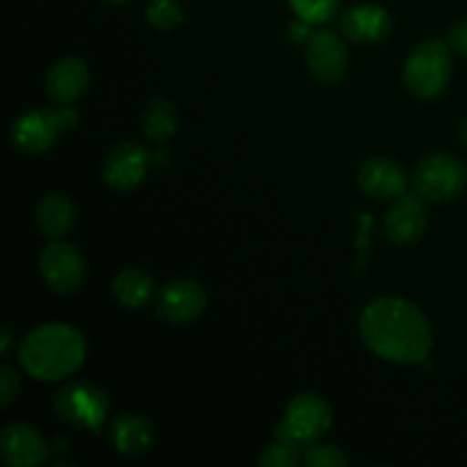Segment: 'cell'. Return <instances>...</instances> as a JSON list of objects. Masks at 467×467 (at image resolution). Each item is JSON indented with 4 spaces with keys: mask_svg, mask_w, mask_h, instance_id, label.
<instances>
[{
    "mask_svg": "<svg viewBox=\"0 0 467 467\" xmlns=\"http://www.w3.org/2000/svg\"><path fill=\"white\" fill-rule=\"evenodd\" d=\"M365 345L397 365H418L431 351V327L418 306L400 296H381L360 317Z\"/></svg>",
    "mask_w": 467,
    "mask_h": 467,
    "instance_id": "6da1fadb",
    "label": "cell"
},
{
    "mask_svg": "<svg viewBox=\"0 0 467 467\" xmlns=\"http://www.w3.org/2000/svg\"><path fill=\"white\" fill-rule=\"evenodd\" d=\"M18 360L32 379L57 381L85 360V337L67 324H44L23 337Z\"/></svg>",
    "mask_w": 467,
    "mask_h": 467,
    "instance_id": "7a4b0ae2",
    "label": "cell"
},
{
    "mask_svg": "<svg viewBox=\"0 0 467 467\" xmlns=\"http://www.w3.org/2000/svg\"><path fill=\"white\" fill-rule=\"evenodd\" d=\"M331 406L315 392H301L287 404L285 415L274 429L276 441L292 442L296 447H308L319 442L331 429Z\"/></svg>",
    "mask_w": 467,
    "mask_h": 467,
    "instance_id": "3957f363",
    "label": "cell"
},
{
    "mask_svg": "<svg viewBox=\"0 0 467 467\" xmlns=\"http://www.w3.org/2000/svg\"><path fill=\"white\" fill-rule=\"evenodd\" d=\"M451 76L450 44L441 39H429L415 46L404 67V82L418 99H433L442 94Z\"/></svg>",
    "mask_w": 467,
    "mask_h": 467,
    "instance_id": "277c9868",
    "label": "cell"
},
{
    "mask_svg": "<svg viewBox=\"0 0 467 467\" xmlns=\"http://www.w3.org/2000/svg\"><path fill=\"white\" fill-rule=\"evenodd\" d=\"M413 192L429 203H445L463 194L467 187V167L459 158L433 153L420 160L410 178Z\"/></svg>",
    "mask_w": 467,
    "mask_h": 467,
    "instance_id": "5b68a950",
    "label": "cell"
},
{
    "mask_svg": "<svg viewBox=\"0 0 467 467\" xmlns=\"http://www.w3.org/2000/svg\"><path fill=\"white\" fill-rule=\"evenodd\" d=\"M76 123L78 112L68 108V105L30 109V112H26L14 121L12 144L14 149L26 155L44 153V150H48L57 141L59 132L64 128H71Z\"/></svg>",
    "mask_w": 467,
    "mask_h": 467,
    "instance_id": "8992f818",
    "label": "cell"
},
{
    "mask_svg": "<svg viewBox=\"0 0 467 467\" xmlns=\"http://www.w3.org/2000/svg\"><path fill=\"white\" fill-rule=\"evenodd\" d=\"M53 410L67 424L96 433L108 418L109 400L94 383L71 381L55 392Z\"/></svg>",
    "mask_w": 467,
    "mask_h": 467,
    "instance_id": "52a82bcc",
    "label": "cell"
},
{
    "mask_svg": "<svg viewBox=\"0 0 467 467\" xmlns=\"http://www.w3.org/2000/svg\"><path fill=\"white\" fill-rule=\"evenodd\" d=\"M41 276L46 285L57 295H71L85 281V260L73 244L55 240L39 258Z\"/></svg>",
    "mask_w": 467,
    "mask_h": 467,
    "instance_id": "ba28073f",
    "label": "cell"
},
{
    "mask_svg": "<svg viewBox=\"0 0 467 467\" xmlns=\"http://www.w3.org/2000/svg\"><path fill=\"white\" fill-rule=\"evenodd\" d=\"M205 304H208V296H205L201 283L192 281V278H176L160 290L155 310L167 322L187 324L194 322L203 313Z\"/></svg>",
    "mask_w": 467,
    "mask_h": 467,
    "instance_id": "9c48e42d",
    "label": "cell"
},
{
    "mask_svg": "<svg viewBox=\"0 0 467 467\" xmlns=\"http://www.w3.org/2000/svg\"><path fill=\"white\" fill-rule=\"evenodd\" d=\"M150 155L146 153L144 146L135 141H123L114 146L103 162V181L112 190L128 192L135 190L149 171Z\"/></svg>",
    "mask_w": 467,
    "mask_h": 467,
    "instance_id": "30bf717a",
    "label": "cell"
},
{
    "mask_svg": "<svg viewBox=\"0 0 467 467\" xmlns=\"http://www.w3.org/2000/svg\"><path fill=\"white\" fill-rule=\"evenodd\" d=\"M306 64L322 82H337L347 73L349 55L340 36L328 30H317L306 41Z\"/></svg>",
    "mask_w": 467,
    "mask_h": 467,
    "instance_id": "8fae6325",
    "label": "cell"
},
{
    "mask_svg": "<svg viewBox=\"0 0 467 467\" xmlns=\"http://www.w3.org/2000/svg\"><path fill=\"white\" fill-rule=\"evenodd\" d=\"M0 454L9 467H36L48 459V445L35 427L12 422L0 436Z\"/></svg>",
    "mask_w": 467,
    "mask_h": 467,
    "instance_id": "7c38bea8",
    "label": "cell"
},
{
    "mask_svg": "<svg viewBox=\"0 0 467 467\" xmlns=\"http://www.w3.org/2000/svg\"><path fill=\"white\" fill-rule=\"evenodd\" d=\"M427 231V210L418 194H401L386 214V233L395 244H415Z\"/></svg>",
    "mask_w": 467,
    "mask_h": 467,
    "instance_id": "4fadbf2b",
    "label": "cell"
},
{
    "mask_svg": "<svg viewBox=\"0 0 467 467\" xmlns=\"http://www.w3.org/2000/svg\"><path fill=\"white\" fill-rule=\"evenodd\" d=\"M406 171L390 158L368 160L358 171V187L372 199H400L406 194Z\"/></svg>",
    "mask_w": 467,
    "mask_h": 467,
    "instance_id": "5bb4252c",
    "label": "cell"
},
{
    "mask_svg": "<svg viewBox=\"0 0 467 467\" xmlns=\"http://www.w3.org/2000/svg\"><path fill=\"white\" fill-rule=\"evenodd\" d=\"M89 85V67L80 57H62L46 76V94L55 105H71Z\"/></svg>",
    "mask_w": 467,
    "mask_h": 467,
    "instance_id": "9a60e30c",
    "label": "cell"
},
{
    "mask_svg": "<svg viewBox=\"0 0 467 467\" xmlns=\"http://www.w3.org/2000/svg\"><path fill=\"white\" fill-rule=\"evenodd\" d=\"M342 32L356 44H379L392 30V18L381 5H356L340 21Z\"/></svg>",
    "mask_w": 467,
    "mask_h": 467,
    "instance_id": "2e32d148",
    "label": "cell"
},
{
    "mask_svg": "<svg viewBox=\"0 0 467 467\" xmlns=\"http://www.w3.org/2000/svg\"><path fill=\"white\" fill-rule=\"evenodd\" d=\"M109 442L119 454L140 456L153 447L155 429L146 418L135 413H123L109 422Z\"/></svg>",
    "mask_w": 467,
    "mask_h": 467,
    "instance_id": "e0dca14e",
    "label": "cell"
},
{
    "mask_svg": "<svg viewBox=\"0 0 467 467\" xmlns=\"http://www.w3.org/2000/svg\"><path fill=\"white\" fill-rule=\"evenodd\" d=\"M35 222L46 237H50V240H62L76 226V205H73V201L68 196L53 192V194L44 196L39 201Z\"/></svg>",
    "mask_w": 467,
    "mask_h": 467,
    "instance_id": "ac0fdd59",
    "label": "cell"
},
{
    "mask_svg": "<svg viewBox=\"0 0 467 467\" xmlns=\"http://www.w3.org/2000/svg\"><path fill=\"white\" fill-rule=\"evenodd\" d=\"M112 290H114V296H117V301L123 306V308H141V306L153 296L155 283L146 272H141V269L137 267H130V269H123V272L114 278Z\"/></svg>",
    "mask_w": 467,
    "mask_h": 467,
    "instance_id": "d6986e66",
    "label": "cell"
},
{
    "mask_svg": "<svg viewBox=\"0 0 467 467\" xmlns=\"http://www.w3.org/2000/svg\"><path fill=\"white\" fill-rule=\"evenodd\" d=\"M178 128V109L169 99L150 100L144 112V135L149 140L162 141L171 140Z\"/></svg>",
    "mask_w": 467,
    "mask_h": 467,
    "instance_id": "ffe728a7",
    "label": "cell"
},
{
    "mask_svg": "<svg viewBox=\"0 0 467 467\" xmlns=\"http://www.w3.org/2000/svg\"><path fill=\"white\" fill-rule=\"evenodd\" d=\"M290 5L296 16L308 21L310 26L331 21L340 9V0H290Z\"/></svg>",
    "mask_w": 467,
    "mask_h": 467,
    "instance_id": "44dd1931",
    "label": "cell"
},
{
    "mask_svg": "<svg viewBox=\"0 0 467 467\" xmlns=\"http://www.w3.org/2000/svg\"><path fill=\"white\" fill-rule=\"evenodd\" d=\"M146 16H149L150 26L164 32L173 30V27L185 21L181 5L176 0H150L149 9H146Z\"/></svg>",
    "mask_w": 467,
    "mask_h": 467,
    "instance_id": "7402d4cb",
    "label": "cell"
},
{
    "mask_svg": "<svg viewBox=\"0 0 467 467\" xmlns=\"http://www.w3.org/2000/svg\"><path fill=\"white\" fill-rule=\"evenodd\" d=\"M299 463H304V450L285 441H276L260 456L263 467H295Z\"/></svg>",
    "mask_w": 467,
    "mask_h": 467,
    "instance_id": "603a6c76",
    "label": "cell"
},
{
    "mask_svg": "<svg viewBox=\"0 0 467 467\" xmlns=\"http://www.w3.org/2000/svg\"><path fill=\"white\" fill-rule=\"evenodd\" d=\"M304 463L310 467H345L349 461L342 454L340 447L313 442V445L304 447Z\"/></svg>",
    "mask_w": 467,
    "mask_h": 467,
    "instance_id": "cb8c5ba5",
    "label": "cell"
},
{
    "mask_svg": "<svg viewBox=\"0 0 467 467\" xmlns=\"http://www.w3.org/2000/svg\"><path fill=\"white\" fill-rule=\"evenodd\" d=\"M18 390H21V383H18L16 372L9 365H3L0 368V404H3V409H7L16 400Z\"/></svg>",
    "mask_w": 467,
    "mask_h": 467,
    "instance_id": "d4e9b609",
    "label": "cell"
},
{
    "mask_svg": "<svg viewBox=\"0 0 467 467\" xmlns=\"http://www.w3.org/2000/svg\"><path fill=\"white\" fill-rule=\"evenodd\" d=\"M447 44H450L451 50H456V53L467 57V18L451 27L450 36H447Z\"/></svg>",
    "mask_w": 467,
    "mask_h": 467,
    "instance_id": "484cf974",
    "label": "cell"
},
{
    "mask_svg": "<svg viewBox=\"0 0 467 467\" xmlns=\"http://www.w3.org/2000/svg\"><path fill=\"white\" fill-rule=\"evenodd\" d=\"M310 35H313V32H310V23L304 21V18L290 23V39L296 41V44H301V41H308Z\"/></svg>",
    "mask_w": 467,
    "mask_h": 467,
    "instance_id": "4316f807",
    "label": "cell"
},
{
    "mask_svg": "<svg viewBox=\"0 0 467 467\" xmlns=\"http://www.w3.org/2000/svg\"><path fill=\"white\" fill-rule=\"evenodd\" d=\"M9 349H12V333H9V327H7V324H5V327H3V337H0V354H3V358H7Z\"/></svg>",
    "mask_w": 467,
    "mask_h": 467,
    "instance_id": "83f0119b",
    "label": "cell"
},
{
    "mask_svg": "<svg viewBox=\"0 0 467 467\" xmlns=\"http://www.w3.org/2000/svg\"><path fill=\"white\" fill-rule=\"evenodd\" d=\"M109 3H126V0H109Z\"/></svg>",
    "mask_w": 467,
    "mask_h": 467,
    "instance_id": "f1b7e54d",
    "label": "cell"
},
{
    "mask_svg": "<svg viewBox=\"0 0 467 467\" xmlns=\"http://www.w3.org/2000/svg\"><path fill=\"white\" fill-rule=\"evenodd\" d=\"M463 135H465V137H467V126H465V128H463Z\"/></svg>",
    "mask_w": 467,
    "mask_h": 467,
    "instance_id": "f546056e",
    "label": "cell"
}]
</instances>
